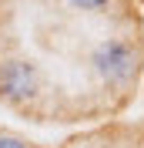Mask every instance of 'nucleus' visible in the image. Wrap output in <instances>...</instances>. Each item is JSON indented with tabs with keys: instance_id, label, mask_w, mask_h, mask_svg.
<instances>
[{
	"instance_id": "obj_4",
	"label": "nucleus",
	"mask_w": 144,
	"mask_h": 148,
	"mask_svg": "<svg viewBox=\"0 0 144 148\" xmlns=\"http://www.w3.org/2000/svg\"><path fill=\"white\" fill-rule=\"evenodd\" d=\"M0 148H27L20 138H14V135H0Z\"/></svg>"
},
{
	"instance_id": "obj_3",
	"label": "nucleus",
	"mask_w": 144,
	"mask_h": 148,
	"mask_svg": "<svg viewBox=\"0 0 144 148\" xmlns=\"http://www.w3.org/2000/svg\"><path fill=\"white\" fill-rule=\"evenodd\" d=\"M71 7H81V10H97V7H104L107 0H67Z\"/></svg>"
},
{
	"instance_id": "obj_1",
	"label": "nucleus",
	"mask_w": 144,
	"mask_h": 148,
	"mask_svg": "<svg viewBox=\"0 0 144 148\" xmlns=\"http://www.w3.org/2000/svg\"><path fill=\"white\" fill-rule=\"evenodd\" d=\"M94 67L104 81L111 84H127L137 71V51L127 40H107L94 51Z\"/></svg>"
},
{
	"instance_id": "obj_2",
	"label": "nucleus",
	"mask_w": 144,
	"mask_h": 148,
	"mask_svg": "<svg viewBox=\"0 0 144 148\" xmlns=\"http://www.w3.org/2000/svg\"><path fill=\"white\" fill-rule=\"evenodd\" d=\"M0 91L7 101H27L37 94V74L27 61H7L0 64Z\"/></svg>"
}]
</instances>
